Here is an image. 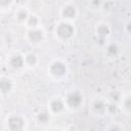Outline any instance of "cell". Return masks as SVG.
<instances>
[{
    "label": "cell",
    "mask_w": 131,
    "mask_h": 131,
    "mask_svg": "<svg viewBox=\"0 0 131 131\" xmlns=\"http://www.w3.org/2000/svg\"><path fill=\"white\" fill-rule=\"evenodd\" d=\"M108 110L112 112V113H114L115 111H116V105H114V104H112V105H110L108 106Z\"/></svg>",
    "instance_id": "20"
},
{
    "label": "cell",
    "mask_w": 131,
    "mask_h": 131,
    "mask_svg": "<svg viewBox=\"0 0 131 131\" xmlns=\"http://www.w3.org/2000/svg\"><path fill=\"white\" fill-rule=\"evenodd\" d=\"M8 125H9V128L11 130H20L24 127V121L21 118L14 116V117H11L9 119Z\"/></svg>",
    "instance_id": "3"
},
{
    "label": "cell",
    "mask_w": 131,
    "mask_h": 131,
    "mask_svg": "<svg viewBox=\"0 0 131 131\" xmlns=\"http://www.w3.org/2000/svg\"><path fill=\"white\" fill-rule=\"evenodd\" d=\"M10 63L13 68H16V69H19L24 66V58L20 56V55H14L11 57L10 59Z\"/></svg>",
    "instance_id": "7"
},
{
    "label": "cell",
    "mask_w": 131,
    "mask_h": 131,
    "mask_svg": "<svg viewBox=\"0 0 131 131\" xmlns=\"http://www.w3.org/2000/svg\"><path fill=\"white\" fill-rule=\"evenodd\" d=\"M17 18L19 19V20H25L26 18H27V12L26 11H20V12H18V14H17Z\"/></svg>",
    "instance_id": "15"
},
{
    "label": "cell",
    "mask_w": 131,
    "mask_h": 131,
    "mask_svg": "<svg viewBox=\"0 0 131 131\" xmlns=\"http://www.w3.org/2000/svg\"><path fill=\"white\" fill-rule=\"evenodd\" d=\"M50 72L53 76H62L66 73V67L60 61H55L51 64Z\"/></svg>",
    "instance_id": "2"
},
{
    "label": "cell",
    "mask_w": 131,
    "mask_h": 131,
    "mask_svg": "<svg viewBox=\"0 0 131 131\" xmlns=\"http://www.w3.org/2000/svg\"><path fill=\"white\" fill-rule=\"evenodd\" d=\"M62 14L68 18H72L76 14V9L73 6H66L62 10Z\"/></svg>",
    "instance_id": "8"
},
{
    "label": "cell",
    "mask_w": 131,
    "mask_h": 131,
    "mask_svg": "<svg viewBox=\"0 0 131 131\" xmlns=\"http://www.w3.org/2000/svg\"><path fill=\"white\" fill-rule=\"evenodd\" d=\"M100 3H101V0H92V4H93L94 6L100 5Z\"/></svg>",
    "instance_id": "19"
},
{
    "label": "cell",
    "mask_w": 131,
    "mask_h": 131,
    "mask_svg": "<svg viewBox=\"0 0 131 131\" xmlns=\"http://www.w3.org/2000/svg\"><path fill=\"white\" fill-rule=\"evenodd\" d=\"M125 106H126V108H127V110H130V106H131V105H130V98H129V97L126 99V102H125Z\"/></svg>",
    "instance_id": "17"
},
{
    "label": "cell",
    "mask_w": 131,
    "mask_h": 131,
    "mask_svg": "<svg viewBox=\"0 0 131 131\" xmlns=\"http://www.w3.org/2000/svg\"><path fill=\"white\" fill-rule=\"evenodd\" d=\"M26 60H27V62L29 64H35L36 61H37V57H36V55L34 53H29L27 55V57H26Z\"/></svg>",
    "instance_id": "12"
},
{
    "label": "cell",
    "mask_w": 131,
    "mask_h": 131,
    "mask_svg": "<svg viewBox=\"0 0 131 131\" xmlns=\"http://www.w3.org/2000/svg\"><path fill=\"white\" fill-rule=\"evenodd\" d=\"M37 23H38V19L36 16H30V18H29V25L30 26H36Z\"/></svg>",
    "instance_id": "16"
},
{
    "label": "cell",
    "mask_w": 131,
    "mask_h": 131,
    "mask_svg": "<svg viewBox=\"0 0 131 131\" xmlns=\"http://www.w3.org/2000/svg\"><path fill=\"white\" fill-rule=\"evenodd\" d=\"M67 101L71 106H78L82 102V96L78 92H72L68 95Z\"/></svg>",
    "instance_id": "4"
},
{
    "label": "cell",
    "mask_w": 131,
    "mask_h": 131,
    "mask_svg": "<svg viewBox=\"0 0 131 131\" xmlns=\"http://www.w3.org/2000/svg\"><path fill=\"white\" fill-rule=\"evenodd\" d=\"M62 108H63V103L59 99H55L51 102V110L53 112L57 113V112H60Z\"/></svg>",
    "instance_id": "9"
},
{
    "label": "cell",
    "mask_w": 131,
    "mask_h": 131,
    "mask_svg": "<svg viewBox=\"0 0 131 131\" xmlns=\"http://www.w3.org/2000/svg\"><path fill=\"white\" fill-rule=\"evenodd\" d=\"M11 87H12V84H11V81L8 80V79H0V91L3 92V93H7L11 90Z\"/></svg>",
    "instance_id": "5"
},
{
    "label": "cell",
    "mask_w": 131,
    "mask_h": 131,
    "mask_svg": "<svg viewBox=\"0 0 131 131\" xmlns=\"http://www.w3.org/2000/svg\"><path fill=\"white\" fill-rule=\"evenodd\" d=\"M57 35L62 39H68L73 36L74 28L69 24H60L56 29Z\"/></svg>",
    "instance_id": "1"
},
{
    "label": "cell",
    "mask_w": 131,
    "mask_h": 131,
    "mask_svg": "<svg viewBox=\"0 0 131 131\" xmlns=\"http://www.w3.org/2000/svg\"><path fill=\"white\" fill-rule=\"evenodd\" d=\"M11 2V0H0V5H7Z\"/></svg>",
    "instance_id": "18"
},
{
    "label": "cell",
    "mask_w": 131,
    "mask_h": 131,
    "mask_svg": "<svg viewBox=\"0 0 131 131\" xmlns=\"http://www.w3.org/2000/svg\"><path fill=\"white\" fill-rule=\"evenodd\" d=\"M97 33H98V35L100 37H104V36H106L110 33V29L105 25H100L97 28Z\"/></svg>",
    "instance_id": "10"
},
{
    "label": "cell",
    "mask_w": 131,
    "mask_h": 131,
    "mask_svg": "<svg viewBox=\"0 0 131 131\" xmlns=\"http://www.w3.org/2000/svg\"><path fill=\"white\" fill-rule=\"evenodd\" d=\"M20 1H26V0H20Z\"/></svg>",
    "instance_id": "21"
},
{
    "label": "cell",
    "mask_w": 131,
    "mask_h": 131,
    "mask_svg": "<svg viewBox=\"0 0 131 131\" xmlns=\"http://www.w3.org/2000/svg\"><path fill=\"white\" fill-rule=\"evenodd\" d=\"M49 119V116L46 114V113H40L39 116H38V120L41 122V123H46Z\"/></svg>",
    "instance_id": "14"
},
{
    "label": "cell",
    "mask_w": 131,
    "mask_h": 131,
    "mask_svg": "<svg viewBox=\"0 0 131 131\" xmlns=\"http://www.w3.org/2000/svg\"><path fill=\"white\" fill-rule=\"evenodd\" d=\"M93 106H94V110L96 111V112H102L103 110H104V103H103V101H101V100H96L95 102H94V104H93Z\"/></svg>",
    "instance_id": "11"
},
{
    "label": "cell",
    "mask_w": 131,
    "mask_h": 131,
    "mask_svg": "<svg viewBox=\"0 0 131 131\" xmlns=\"http://www.w3.org/2000/svg\"><path fill=\"white\" fill-rule=\"evenodd\" d=\"M29 38H30L33 42H39V41L42 40L43 34H42L41 31L33 30V31H30V32H29Z\"/></svg>",
    "instance_id": "6"
},
{
    "label": "cell",
    "mask_w": 131,
    "mask_h": 131,
    "mask_svg": "<svg viewBox=\"0 0 131 131\" xmlns=\"http://www.w3.org/2000/svg\"><path fill=\"white\" fill-rule=\"evenodd\" d=\"M117 52H118V46L116 44H111L107 47V53L110 55H116Z\"/></svg>",
    "instance_id": "13"
}]
</instances>
